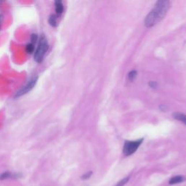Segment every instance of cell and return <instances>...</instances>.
<instances>
[{
    "mask_svg": "<svg viewBox=\"0 0 186 186\" xmlns=\"http://www.w3.org/2000/svg\"><path fill=\"white\" fill-rule=\"evenodd\" d=\"M170 7V2L167 0L158 1L153 9L148 14L145 19V25L146 27H152L161 21L167 13Z\"/></svg>",
    "mask_w": 186,
    "mask_h": 186,
    "instance_id": "1",
    "label": "cell"
},
{
    "mask_svg": "<svg viewBox=\"0 0 186 186\" xmlns=\"http://www.w3.org/2000/svg\"><path fill=\"white\" fill-rule=\"evenodd\" d=\"M48 46L49 45L46 38L44 35H42L39 39L38 46L34 54V60L37 63H42L46 51L48 50Z\"/></svg>",
    "mask_w": 186,
    "mask_h": 186,
    "instance_id": "2",
    "label": "cell"
},
{
    "mask_svg": "<svg viewBox=\"0 0 186 186\" xmlns=\"http://www.w3.org/2000/svg\"><path fill=\"white\" fill-rule=\"evenodd\" d=\"M143 139H139L137 140H134V141H125L124 145L123 148V153L126 156H131L133 154L140 146L143 143Z\"/></svg>",
    "mask_w": 186,
    "mask_h": 186,
    "instance_id": "3",
    "label": "cell"
},
{
    "mask_svg": "<svg viewBox=\"0 0 186 186\" xmlns=\"http://www.w3.org/2000/svg\"><path fill=\"white\" fill-rule=\"evenodd\" d=\"M38 77H34L33 78L31 79L29 81L27 82V84L25 86L22 87L20 90H18L16 92L15 95V98H19V97L23 96V95H26L29 92H30L32 89L34 88L35 85L36 84V81H37Z\"/></svg>",
    "mask_w": 186,
    "mask_h": 186,
    "instance_id": "4",
    "label": "cell"
},
{
    "mask_svg": "<svg viewBox=\"0 0 186 186\" xmlns=\"http://www.w3.org/2000/svg\"><path fill=\"white\" fill-rule=\"evenodd\" d=\"M21 174L18 173H11L10 172H5L0 174V180H7L9 178H19L21 177Z\"/></svg>",
    "mask_w": 186,
    "mask_h": 186,
    "instance_id": "5",
    "label": "cell"
},
{
    "mask_svg": "<svg viewBox=\"0 0 186 186\" xmlns=\"http://www.w3.org/2000/svg\"><path fill=\"white\" fill-rule=\"evenodd\" d=\"M185 180V178L183 176L180 175H177V176H174V177H172L169 181V183L170 185H175V184H178V183H183Z\"/></svg>",
    "mask_w": 186,
    "mask_h": 186,
    "instance_id": "6",
    "label": "cell"
},
{
    "mask_svg": "<svg viewBox=\"0 0 186 186\" xmlns=\"http://www.w3.org/2000/svg\"><path fill=\"white\" fill-rule=\"evenodd\" d=\"M55 11L56 13L58 15H61L63 12V2L60 0H57L55 2Z\"/></svg>",
    "mask_w": 186,
    "mask_h": 186,
    "instance_id": "7",
    "label": "cell"
},
{
    "mask_svg": "<svg viewBox=\"0 0 186 186\" xmlns=\"http://www.w3.org/2000/svg\"><path fill=\"white\" fill-rule=\"evenodd\" d=\"M173 117L177 120L180 121L183 123H184L185 124H186V115L185 114H181V113L176 112L173 114Z\"/></svg>",
    "mask_w": 186,
    "mask_h": 186,
    "instance_id": "8",
    "label": "cell"
},
{
    "mask_svg": "<svg viewBox=\"0 0 186 186\" xmlns=\"http://www.w3.org/2000/svg\"><path fill=\"white\" fill-rule=\"evenodd\" d=\"M49 24L53 27H56L57 26V19L55 15H51L48 19Z\"/></svg>",
    "mask_w": 186,
    "mask_h": 186,
    "instance_id": "9",
    "label": "cell"
},
{
    "mask_svg": "<svg viewBox=\"0 0 186 186\" xmlns=\"http://www.w3.org/2000/svg\"><path fill=\"white\" fill-rule=\"evenodd\" d=\"M26 53H29V54H31V53H34V45L32 43L28 44L26 46Z\"/></svg>",
    "mask_w": 186,
    "mask_h": 186,
    "instance_id": "10",
    "label": "cell"
},
{
    "mask_svg": "<svg viewBox=\"0 0 186 186\" xmlns=\"http://www.w3.org/2000/svg\"><path fill=\"white\" fill-rule=\"evenodd\" d=\"M137 73L136 71H130V72L129 73V74H128V78H129V79L131 81H134V80L135 79V78L137 77Z\"/></svg>",
    "mask_w": 186,
    "mask_h": 186,
    "instance_id": "11",
    "label": "cell"
},
{
    "mask_svg": "<svg viewBox=\"0 0 186 186\" xmlns=\"http://www.w3.org/2000/svg\"><path fill=\"white\" fill-rule=\"evenodd\" d=\"M129 177H126V178L123 179V180H122L121 181H119L117 184L116 185V186H124L128 181H129Z\"/></svg>",
    "mask_w": 186,
    "mask_h": 186,
    "instance_id": "12",
    "label": "cell"
},
{
    "mask_svg": "<svg viewBox=\"0 0 186 186\" xmlns=\"http://www.w3.org/2000/svg\"><path fill=\"white\" fill-rule=\"evenodd\" d=\"M37 39H38V36L36 34H31V42L33 44L34 43H36Z\"/></svg>",
    "mask_w": 186,
    "mask_h": 186,
    "instance_id": "13",
    "label": "cell"
},
{
    "mask_svg": "<svg viewBox=\"0 0 186 186\" xmlns=\"http://www.w3.org/2000/svg\"><path fill=\"white\" fill-rule=\"evenodd\" d=\"M92 174V172H88L86 173L85 174H84V175L81 177V179H83V180H87V179H89L90 177H91Z\"/></svg>",
    "mask_w": 186,
    "mask_h": 186,
    "instance_id": "14",
    "label": "cell"
},
{
    "mask_svg": "<svg viewBox=\"0 0 186 186\" xmlns=\"http://www.w3.org/2000/svg\"><path fill=\"white\" fill-rule=\"evenodd\" d=\"M157 85L158 84L156 82V81H150V83H149V86H150L151 88H156L157 87Z\"/></svg>",
    "mask_w": 186,
    "mask_h": 186,
    "instance_id": "15",
    "label": "cell"
},
{
    "mask_svg": "<svg viewBox=\"0 0 186 186\" xmlns=\"http://www.w3.org/2000/svg\"><path fill=\"white\" fill-rule=\"evenodd\" d=\"M2 21H3V15H0V28H1V25H2Z\"/></svg>",
    "mask_w": 186,
    "mask_h": 186,
    "instance_id": "16",
    "label": "cell"
},
{
    "mask_svg": "<svg viewBox=\"0 0 186 186\" xmlns=\"http://www.w3.org/2000/svg\"><path fill=\"white\" fill-rule=\"evenodd\" d=\"M0 4H1V2H0Z\"/></svg>",
    "mask_w": 186,
    "mask_h": 186,
    "instance_id": "17",
    "label": "cell"
}]
</instances>
